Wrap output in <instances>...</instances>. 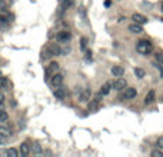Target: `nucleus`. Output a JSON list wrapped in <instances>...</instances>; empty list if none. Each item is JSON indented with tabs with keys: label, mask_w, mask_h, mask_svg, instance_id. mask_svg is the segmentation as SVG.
<instances>
[{
	"label": "nucleus",
	"mask_w": 163,
	"mask_h": 157,
	"mask_svg": "<svg viewBox=\"0 0 163 157\" xmlns=\"http://www.w3.org/2000/svg\"><path fill=\"white\" fill-rule=\"evenodd\" d=\"M30 152H32V150H30V146H29L27 143H22V144H20V153H22L23 156H29Z\"/></svg>",
	"instance_id": "18"
},
{
	"label": "nucleus",
	"mask_w": 163,
	"mask_h": 157,
	"mask_svg": "<svg viewBox=\"0 0 163 157\" xmlns=\"http://www.w3.org/2000/svg\"><path fill=\"white\" fill-rule=\"evenodd\" d=\"M7 120H9V114H7V111L0 110V123H5V121H7Z\"/></svg>",
	"instance_id": "21"
},
{
	"label": "nucleus",
	"mask_w": 163,
	"mask_h": 157,
	"mask_svg": "<svg viewBox=\"0 0 163 157\" xmlns=\"http://www.w3.org/2000/svg\"><path fill=\"white\" fill-rule=\"evenodd\" d=\"M11 136V130L5 124H0V137H3V139H7V137H10Z\"/></svg>",
	"instance_id": "13"
},
{
	"label": "nucleus",
	"mask_w": 163,
	"mask_h": 157,
	"mask_svg": "<svg viewBox=\"0 0 163 157\" xmlns=\"http://www.w3.org/2000/svg\"><path fill=\"white\" fill-rule=\"evenodd\" d=\"M62 54V49L57 43H49L42 52V57L43 59H50L52 56H60Z\"/></svg>",
	"instance_id": "1"
},
{
	"label": "nucleus",
	"mask_w": 163,
	"mask_h": 157,
	"mask_svg": "<svg viewBox=\"0 0 163 157\" xmlns=\"http://www.w3.org/2000/svg\"><path fill=\"white\" fill-rule=\"evenodd\" d=\"M30 150H32L34 154H42V152H43V150H42V146H40L39 143H34L33 146H30Z\"/></svg>",
	"instance_id": "19"
},
{
	"label": "nucleus",
	"mask_w": 163,
	"mask_h": 157,
	"mask_svg": "<svg viewBox=\"0 0 163 157\" xmlns=\"http://www.w3.org/2000/svg\"><path fill=\"white\" fill-rule=\"evenodd\" d=\"M136 94H137V92H136L135 87H130V89H125V94H123V99H126V100H132V99L136 97Z\"/></svg>",
	"instance_id": "9"
},
{
	"label": "nucleus",
	"mask_w": 163,
	"mask_h": 157,
	"mask_svg": "<svg viewBox=\"0 0 163 157\" xmlns=\"http://www.w3.org/2000/svg\"><path fill=\"white\" fill-rule=\"evenodd\" d=\"M3 100H5V94L0 92V103H3Z\"/></svg>",
	"instance_id": "29"
},
{
	"label": "nucleus",
	"mask_w": 163,
	"mask_h": 157,
	"mask_svg": "<svg viewBox=\"0 0 163 157\" xmlns=\"http://www.w3.org/2000/svg\"><path fill=\"white\" fill-rule=\"evenodd\" d=\"M132 20L137 24H146L147 23V19L143 14H139V13H135V14H132Z\"/></svg>",
	"instance_id": "10"
},
{
	"label": "nucleus",
	"mask_w": 163,
	"mask_h": 157,
	"mask_svg": "<svg viewBox=\"0 0 163 157\" xmlns=\"http://www.w3.org/2000/svg\"><path fill=\"white\" fill-rule=\"evenodd\" d=\"M156 144H158L159 149H163V136L158 139V143H156Z\"/></svg>",
	"instance_id": "28"
},
{
	"label": "nucleus",
	"mask_w": 163,
	"mask_h": 157,
	"mask_svg": "<svg viewBox=\"0 0 163 157\" xmlns=\"http://www.w3.org/2000/svg\"><path fill=\"white\" fill-rule=\"evenodd\" d=\"M73 0H62V7L63 9H70L72 6H73Z\"/></svg>",
	"instance_id": "23"
},
{
	"label": "nucleus",
	"mask_w": 163,
	"mask_h": 157,
	"mask_svg": "<svg viewBox=\"0 0 163 157\" xmlns=\"http://www.w3.org/2000/svg\"><path fill=\"white\" fill-rule=\"evenodd\" d=\"M110 5H112V3H110V0H104V6H106V7H109Z\"/></svg>",
	"instance_id": "30"
},
{
	"label": "nucleus",
	"mask_w": 163,
	"mask_h": 157,
	"mask_svg": "<svg viewBox=\"0 0 163 157\" xmlns=\"http://www.w3.org/2000/svg\"><path fill=\"white\" fill-rule=\"evenodd\" d=\"M0 89L3 90H10L11 89V81L7 79V77L0 76Z\"/></svg>",
	"instance_id": "11"
},
{
	"label": "nucleus",
	"mask_w": 163,
	"mask_h": 157,
	"mask_svg": "<svg viewBox=\"0 0 163 157\" xmlns=\"http://www.w3.org/2000/svg\"><path fill=\"white\" fill-rule=\"evenodd\" d=\"M136 49L140 54H150L152 53V43L149 42V40H139L137 42V46H136Z\"/></svg>",
	"instance_id": "2"
},
{
	"label": "nucleus",
	"mask_w": 163,
	"mask_h": 157,
	"mask_svg": "<svg viewBox=\"0 0 163 157\" xmlns=\"http://www.w3.org/2000/svg\"><path fill=\"white\" fill-rule=\"evenodd\" d=\"M156 60H158V61L160 63V64H163V53H162V52L156 54Z\"/></svg>",
	"instance_id": "27"
},
{
	"label": "nucleus",
	"mask_w": 163,
	"mask_h": 157,
	"mask_svg": "<svg viewBox=\"0 0 163 157\" xmlns=\"http://www.w3.org/2000/svg\"><path fill=\"white\" fill-rule=\"evenodd\" d=\"M9 27V20L6 17H0V30H7Z\"/></svg>",
	"instance_id": "20"
},
{
	"label": "nucleus",
	"mask_w": 163,
	"mask_h": 157,
	"mask_svg": "<svg viewBox=\"0 0 163 157\" xmlns=\"http://www.w3.org/2000/svg\"><path fill=\"white\" fill-rule=\"evenodd\" d=\"M135 74H136V77H137V79H143L146 73H145V70H143V69L137 67V69H135Z\"/></svg>",
	"instance_id": "22"
},
{
	"label": "nucleus",
	"mask_w": 163,
	"mask_h": 157,
	"mask_svg": "<svg viewBox=\"0 0 163 157\" xmlns=\"http://www.w3.org/2000/svg\"><path fill=\"white\" fill-rule=\"evenodd\" d=\"M80 47H82V50H86V47H87V39H86V37H82V40H80Z\"/></svg>",
	"instance_id": "25"
},
{
	"label": "nucleus",
	"mask_w": 163,
	"mask_h": 157,
	"mask_svg": "<svg viewBox=\"0 0 163 157\" xmlns=\"http://www.w3.org/2000/svg\"><path fill=\"white\" fill-rule=\"evenodd\" d=\"M72 39V34L70 32H67V30H62L56 34V40H57V43H69Z\"/></svg>",
	"instance_id": "3"
},
{
	"label": "nucleus",
	"mask_w": 163,
	"mask_h": 157,
	"mask_svg": "<svg viewBox=\"0 0 163 157\" xmlns=\"http://www.w3.org/2000/svg\"><path fill=\"white\" fill-rule=\"evenodd\" d=\"M129 32L135 33V34H139V33H143V27H142V24L133 23V24H129Z\"/></svg>",
	"instance_id": "14"
},
{
	"label": "nucleus",
	"mask_w": 163,
	"mask_h": 157,
	"mask_svg": "<svg viewBox=\"0 0 163 157\" xmlns=\"http://www.w3.org/2000/svg\"><path fill=\"white\" fill-rule=\"evenodd\" d=\"M123 73H125V70H123L122 66H113V67H112V74H113L114 77L123 76Z\"/></svg>",
	"instance_id": "15"
},
{
	"label": "nucleus",
	"mask_w": 163,
	"mask_h": 157,
	"mask_svg": "<svg viewBox=\"0 0 163 157\" xmlns=\"http://www.w3.org/2000/svg\"><path fill=\"white\" fill-rule=\"evenodd\" d=\"M0 76H2V70H0Z\"/></svg>",
	"instance_id": "33"
},
{
	"label": "nucleus",
	"mask_w": 163,
	"mask_h": 157,
	"mask_svg": "<svg viewBox=\"0 0 163 157\" xmlns=\"http://www.w3.org/2000/svg\"><path fill=\"white\" fill-rule=\"evenodd\" d=\"M7 156L17 157V156H19V152H17L16 149H7Z\"/></svg>",
	"instance_id": "24"
},
{
	"label": "nucleus",
	"mask_w": 163,
	"mask_h": 157,
	"mask_svg": "<svg viewBox=\"0 0 163 157\" xmlns=\"http://www.w3.org/2000/svg\"><path fill=\"white\" fill-rule=\"evenodd\" d=\"M3 143H5V140H3V137H0V146H2Z\"/></svg>",
	"instance_id": "31"
},
{
	"label": "nucleus",
	"mask_w": 163,
	"mask_h": 157,
	"mask_svg": "<svg viewBox=\"0 0 163 157\" xmlns=\"http://www.w3.org/2000/svg\"><path fill=\"white\" fill-rule=\"evenodd\" d=\"M112 89H113V83H112V81H106L103 86H102V89H100V93H102L103 96H107L109 93L112 92Z\"/></svg>",
	"instance_id": "12"
},
{
	"label": "nucleus",
	"mask_w": 163,
	"mask_h": 157,
	"mask_svg": "<svg viewBox=\"0 0 163 157\" xmlns=\"http://www.w3.org/2000/svg\"><path fill=\"white\" fill-rule=\"evenodd\" d=\"M63 80H65V77H63V74H60V73H56V74H53V76L50 77V84H52V87H59L63 84Z\"/></svg>",
	"instance_id": "5"
},
{
	"label": "nucleus",
	"mask_w": 163,
	"mask_h": 157,
	"mask_svg": "<svg viewBox=\"0 0 163 157\" xmlns=\"http://www.w3.org/2000/svg\"><path fill=\"white\" fill-rule=\"evenodd\" d=\"M155 97H156V92H155V90H149V93H147L146 97H145V103H146V104L153 103Z\"/></svg>",
	"instance_id": "17"
},
{
	"label": "nucleus",
	"mask_w": 163,
	"mask_h": 157,
	"mask_svg": "<svg viewBox=\"0 0 163 157\" xmlns=\"http://www.w3.org/2000/svg\"><path fill=\"white\" fill-rule=\"evenodd\" d=\"M90 96H92V92H90V89H83L79 94V102L80 103H87L89 100H90Z\"/></svg>",
	"instance_id": "7"
},
{
	"label": "nucleus",
	"mask_w": 163,
	"mask_h": 157,
	"mask_svg": "<svg viewBox=\"0 0 163 157\" xmlns=\"http://www.w3.org/2000/svg\"><path fill=\"white\" fill-rule=\"evenodd\" d=\"M59 63L57 61H52L49 66H46V70H44V73H46V77H52L53 74H56V73H59Z\"/></svg>",
	"instance_id": "4"
},
{
	"label": "nucleus",
	"mask_w": 163,
	"mask_h": 157,
	"mask_svg": "<svg viewBox=\"0 0 163 157\" xmlns=\"http://www.w3.org/2000/svg\"><path fill=\"white\" fill-rule=\"evenodd\" d=\"M150 156L152 157H163V153L160 152V150H152Z\"/></svg>",
	"instance_id": "26"
},
{
	"label": "nucleus",
	"mask_w": 163,
	"mask_h": 157,
	"mask_svg": "<svg viewBox=\"0 0 163 157\" xmlns=\"http://www.w3.org/2000/svg\"><path fill=\"white\" fill-rule=\"evenodd\" d=\"M126 87H127V81H126L122 76L117 77V80L113 83V89H114V90H117V92H122V90H125Z\"/></svg>",
	"instance_id": "6"
},
{
	"label": "nucleus",
	"mask_w": 163,
	"mask_h": 157,
	"mask_svg": "<svg viewBox=\"0 0 163 157\" xmlns=\"http://www.w3.org/2000/svg\"><path fill=\"white\" fill-rule=\"evenodd\" d=\"M87 103H89V106H87V108H89V111H96V110L99 108V103H100V102L94 99V100H89Z\"/></svg>",
	"instance_id": "16"
},
{
	"label": "nucleus",
	"mask_w": 163,
	"mask_h": 157,
	"mask_svg": "<svg viewBox=\"0 0 163 157\" xmlns=\"http://www.w3.org/2000/svg\"><path fill=\"white\" fill-rule=\"evenodd\" d=\"M160 6H162V11H163V0H162V5H160Z\"/></svg>",
	"instance_id": "32"
},
{
	"label": "nucleus",
	"mask_w": 163,
	"mask_h": 157,
	"mask_svg": "<svg viewBox=\"0 0 163 157\" xmlns=\"http://www.w3.org/2000/svg\"><path fill=\"white\" fill-rule=\"evenodd\" d=\"M54 96L59 99V100H63V99L67 96V90H66L65 87H62V86L56 87V89H54Z\"/></svg>",
	"instance_id": "8"
}]
</instances>
